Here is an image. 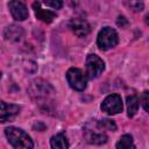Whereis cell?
<instances>
[{
    "mask_svg": "<svg viewBox=\"0 0 149 149\" xmlns=\"http://www.w3.org/2000/svg\"><path fill=\"white\" fill-rule=\"evenodd\" d=\"M8 142L14 149H33L34 143L30 136L22 129L16 127H8L5 130Z\"/></svg>",
    "mask_w": 149,
    "mask_h": 149,
    "instance_id": "cell-1",
    "label": "cell"
},
{
    "mask_svg": "<svg viewBox=\"0 0 149 149\" xmlns=\"http://www.w3.org/2000/svg\"><path fill=\"white\" fill-rule=\"evenodd\" d=\"M84 136L91 144H102L107 141L105 130L99 126L97 120H90L84 127Z\"/></svg>",
    "mask_w": 149,
    "mask_h": 149,
    "instance_id": "cell-2",
    "label": "cell"
},
{
    "mask_svg": "<svg viewBox=\"0 0 149 149\" xmlns=\"http://www.w3.org/2000/svg\"><path fill=\"white\" fill-rule=\"evenodd\" d=\"M119 42V37L116 31L111 28V27H105L102 28L97 37V43L98 47L101 50H108L111 48H114Z\"/></svg>",
    "mask_w": 149,
    "mask_h": 149,
    "instance_id": "cell-3",
    "label": "cell"
},
{
    "mask_svg": "<svg viewBox=\"0 0 149 149\" xmlns=\"http://www.w3.org/2000/svg\"><path fill=\"white\" fill-rule=\"evenodd\" d=\"M66 79L69 85L76 91H84L86 88L87 77L83 73L80 69H77V68L69 69L66 72Z\"/></svg>",
    "mask_w": 149,
    "mask_h": 149,
    "instance_id": "cell-4",
    "label": "cell"
},
{
    "mask_svg": "<svg viewBox=\"0 0 149 149\" xmlns=\"http://www.w3.org/2000/svg\"><path fill=\"white\" fill-rule=\"evenodd\" d=\"M105 69V63L102 62V59L94 55L91 54L86 57V74L87 78L90 79H94L97 78Z\"/></svg>",
    "mask_w": 149,
    "mask_h": 149,
    "instance_id": "cell-5",
    "label": "cell"
},
{
    "mask_svg": "<svg viewBox=\"0 0 149 149\" xmlns=\"http://www.w3.org/2000/svg\"><path fill=\"white\" fill-rule=\"evenodd\" d=\"M102 112H106L107 114L114 115L122 111V99L119 94L113 93L105 98V100L101 104Z\"/></svg>",
    "mask_w": 149,
    "mask_h": 149,
    "instance_id": "cell-6",
    "label": "cell"
},
{
    "mask_svg": "<svg viewBox=\"0 0 149 149\" xmlns=\"http://www.w3.org/2000/svg\"><path fill=\"white\" fill-rule=\"evenodd\" d=\"M20 112V107L14 104H7L0 101V122H7L13 120Z\"/></svg>",
    "mask_w": 149,
    "mask_h": 149,
    "instance_id": "cell-7",
    "label": "cell"
},
{
    "mask_svg": "<svg viewBox=\"0 0 149 149\" xmlns=\"http://www.w3.org/2000/svg\"><path fill=\"white\" fill-rule=\"evenodd\" d=\"M8 7L10 9V13L13 17L17 21H23L28 17V9L27 6L21 1H10L8 3Z\"/></svg>",
    "mask_w": 149,
    "mask_h": 149,
    "instance_id": "cell-8",
    "label": "cell"
},
{
    "mask_svg": "<svg viewBox=\"0 0 149 149\" xmlns=\"http://www.w3.org/2000/svg\"><path fill=\"white\" fill-rule=\"evenodd\" d=\"M70 28L78 37L86 36L91 30L90 24L83 19H72L70 21Z\"/></svg>",
    "mask_w": 149,
    "mask_h": 149,
    "instance_id": "cell-9",
    "label": "cell"
},
{
    "mask_svg": "<svg viewBox=\"0 0 149 149\" xmlns=\"http://www.w3.org/2000/svg\"><path fill=\"white\" fill-rule=\"evenodd\" d=\"M33 8L35 12V15L37 16V19H40L41 21L45 22V23H50L55 17H56V13L49 10V9H44L41 7V2H34L33 3Z\"/></svg>",
    "mask_w": 149,
    "mask_h": 149,
    "instance_id": "cell-10",
    "label": "cell"
},
{
    "mask_svg": "<svg viewBox=\"0 0 149 149\" xmlns=\"http://www.w3.org/2000/svg\"><path fill=\"white\" fill-rule=\"evenodd\" d=\"M3 35L7 40L9 41H14V42H17L22 38L23 36V29L20 27V26H16V24H10L8 26L5 31H3Z\"/></svg>",
    "mask_w": 149,
    "mask_h": 149,
    "instance_id": "cell-11",
    "label": "cell"
},
{
    "mask_svg": "<svg viewBox=\"0 0 149 149\" xmlns=\"http://www.w3.org/2000/svg\"><path fill=\"white\" fill-rule=\"evenodd\" d=\"M50 146H51V149H68L69 142H68V139L65 137V135L63 133H59L51 137Z\"/></svg>",
    "mask_w": 149,
    "mask_h": 149,
    "instance_id": "cell-12",
    "label": "cell"
},
{
    "mask_svg": "<svg viewBox=\"0 0 149 149\" xmlns=\"http://www.w3.org/2000/svg\"><path fill=\"white\" fill-rule=\"evenodd\" d=\"M139 105H140V100L137 98V95L132 94L129 97H127V112H128V116H134L139 109Z\"/></svg>",
    "mask_w": 149,
    "mask_h": 149,
    "instance_id": "cell-13",
    "label": "cell"
},
{
    "mask_svg": "<svg viewBox=\"0 0 149 149\" xmlns=\"http://www.w3.org/2000/svg\"><path fill=\"white\" fill-rule=\"evenodd\" d=\"M116 149H136L133 143V137L128 134L122 135L116 143Z\"/></svg>",
    "mask_w": 149,
    "mask_h": 149,
    "instance_id": "cell-14",
    "label": "cell"
},
{
    "mask_svg": "<svg viewBox=\"0 0 149 149\" xmlns=\"http://www.w3.org/2000/svg\"><path fill=\"white\" fill-rule=\"evenodd\" d=\"M99 126L104 129V130H112L114 132L116 129V125L114 123L113 120H109V119H102L100 121H98Z\"/></svg>",
    "mask_w": 149,
    "mask_h": 149,
    "instance_id": "cell-15",
    "label": "cell"
},
{
    "mask_svg": "<svg viewBox=\"0 0 149 149\" xmlns=\"http://www.w3.org/2000/svg\"><path fill=\"white\" fill-rule=\"evenodd\" d=\"M43 3H44L45 6L52 7L54 9H59V8L63 6V2H62V1H56V0H54V1H43Z\"/></svg>",
    "mask_w": 149,
    "mask_h": 149,
    "instance_id": "cell-16",
    "label": "cell"
},
{
    "mask_svg": "<svg viewBox=\"0 0 149 149\" xmlns=\"http://www.w3.org/2000/svg\"><path fill=\"white\" fill-rule=\"evenodd\" d=\"M141 100H142V106L144 108V111H148V91H144L142 97H141Z\"/></svg>",
    "mask_w": 149,
    "mask_h": 149,
    "instance_id": "cell-17",
    "label": "cell"
},
{
    "mask_svg": "<svg viewBox=\"0 0 149 149\" xmlns=\"http://www.w3.org/2000/svg\"><path fill=\"white\" fill-rule=\"evenodd\" d=\"M129 6L135 10V12H140L143 9V3L142 2H130Z\"/></svg>",
    "mask_w": 149,
    "mask_h": 149,
    "instance_id": "cell-18",
    "label": "cell"
},
{
    "mask_svg": "<svg viewBox=\"0 0 149 149\" xmlns=\"http://www.w3.org/2000/svg\"><path fill=\"white\" fill-rule=\"evenodd\" d=\"M123 23H125V26H127V24H128V22H127L126 17H123V16H119V19H118V24H119V26H121V27H123Z\"/></svg>",
    "mask_w": 149,
    "mask_h": 149,
    "instance_id": "cell-19",
    "label": "cell"
},
{
    "mask_svg": "<svg viewBox=\"0 0 149 149\" xmlns=\"http://www.w3.org/2000/svg\"><path fill=\"white\" fill-rule=\"evenodd\" d=\"M0 78H1V72H0Z\"/></svg>",
    "mask_w": 149,
    "mask_h": 149,
    "instance_id": "cell-20",
    "label": "cell"
}]
</instances>
